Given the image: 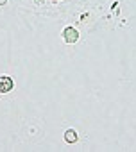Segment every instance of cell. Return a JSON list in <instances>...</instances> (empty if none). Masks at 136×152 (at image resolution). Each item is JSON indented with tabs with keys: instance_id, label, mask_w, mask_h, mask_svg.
Here are the masks:
<instances>
[{
	"instance_id": "cell-1",
	"label": "cell",
	"mask_w": 136,
	"mask_h": 152,
	"mask_svg": "<svg viewBox=\"0 0 136 152\" xmlns=\"http://www.w3.org/2000/svg\"><path fill=\"white\" fill-rule=\"evenodd\" d=\"M61 36H63V41H64L66 45H74V43H77L79 38H81V34H79V31H77L75 27H64L63 32H61Z\"/></svg>"
},
{
	"instance_id": "cell-2",
	"label": "cell",
	"mask_w": 136,
	"mask_h": 152,
	"mask_svg": "<svg viewBox=\"0 0 136 152\" xmlns=\"http://www.w3.org/2000/svg\"><path fill=\"white\" fill-rule=\"evenodd\" d=\"M15 88V83L9 75H0V95H6L9 91H13Z\"/></svg>"
},
{
	"instance_id": "cell-3",
	"label": "cell",
	"mask_w": 136,
	"mask_h": 152,
	"mask_svg": "<svg viewBox=\"0 0 136 152\" xmlns=\"http://www.w3.org/2000/svg\"><path fill=\"white\" fill-rule=\"evenodd\" d=\"M64 141L66 143H77L79 141V134L75 129H66L64 131Z\"/></svg>"
},
{
	"instance_id": "cell-4",
	"label": "cell",
	"mask_w": 136,
	"mask_h": 152,
	"mask_svg": "<svg viewBox=\"0 0 136 152\" xmlns=\"http://www.w3.org/2000/svg\"><path fill=\"white\" fill-rule=\"evenodd\" d=\"M6 4V0H0V6H4Z\"/></svg>"
},
{
	"instance_id": "cell-5",
	"label": "cell",
	"mask_w": 136,
	"mask_h": 152,
	"mask_svg": "<svg viewBox=\"0 0 136 152\" xmlns=\"http://www.w3.org/2000/svg\"><path fill=\"white\" fill-rule=\"evenodd\" d=\"M56 2H59V0H56Z\"/></svg>"
}]
</instances>
